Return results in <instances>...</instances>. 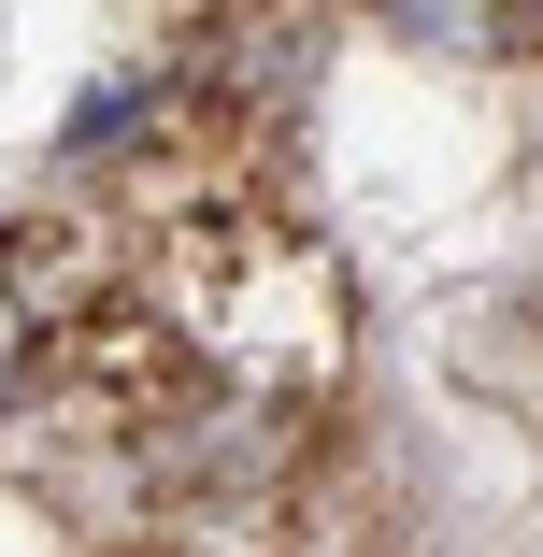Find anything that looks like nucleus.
Returning a JSON list of instances; mask_svg holds the SVG:
<instances>
[{
    "label": "nucleus",
    "mask_w": 543,
    "mask_h": 557,
    "mask_svg": "<svg viewBox=\"0 0 543 557\" xmlns=\"http://www.w3.org/2000/svg\"><path fill=\"white\" fill-rule=\"evenodd\" d=\"M15 358H29V300L0 286V400H15Z\"/></svg>",
    "instance_id": "f257e3e1"
}]
</instances>
